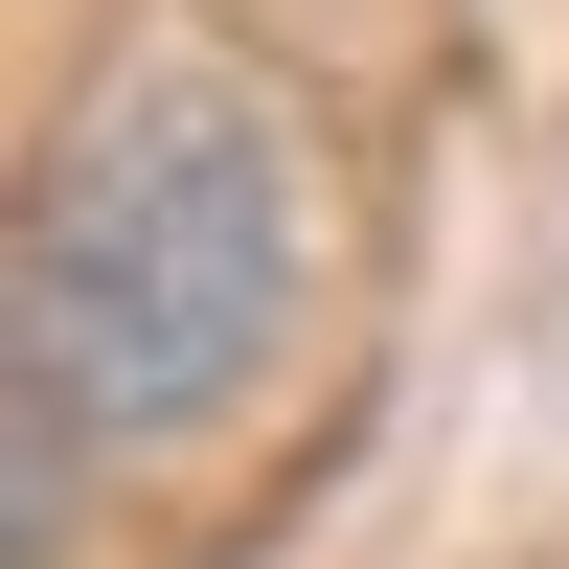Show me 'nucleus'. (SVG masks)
Segmentation results:
<instances>
[{
  "instance_id": "1",
  "label": "nucleus",
  "mask_w": 569,
  "mask_h": 569,
  "mask_svg": "<svg viewBox=\"0 0 569 569\" xmlns=\"http://www.w3.org/2000/svg\"><path fill=\"white\" fill-rule=\"evenodd\" d=\"M319 273V182L228 69H114L23 206V547H69L91 433H206Z\"/></svg>"
}]
</instances>
